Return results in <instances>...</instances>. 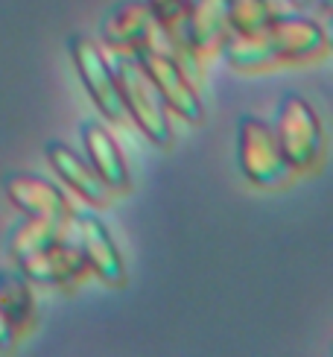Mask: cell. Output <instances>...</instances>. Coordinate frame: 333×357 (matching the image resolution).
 Listing matches in <instances>:
<instances>
[{
  "label": "cell",
  "instance_id": "obj_9",
  "mask_svg": "<svg viewBox=\"0 0 333 357\" xmlns=\"http://www.w3.org/2000/svg\"><path fill=\"white\" fill-rule=\"evenodd\" d=\"M6 197L24 217L47 220L59 229H70L73 208L68 197L53 182L38 176H12L6 178Z\"/></svg>",
  "mask_w": 333,
  "mask_h": 357
},
{
  "label": "cell",
  "instance_id": "obj_4",
  "mask_svg": "<svg viewBox=\"0 0 333 357\" xmlns=\"http://www.w3.org/2000/svg\"><path fill=\"white\" fill-rule=\"evenodd\" d=\"M138 62L146 73V79L158 91V97L164 100L166 112L178 114L185 123H202L205 117L202 97L196 91L190 70L173 56V50H164L161 44H155V47H149L138 56Z\"/></svg>",
  "mask_w": 333,
  "mask_h": 357
},
{
  "label": "cell",
  "instance_id": "obj_6",
  "mask_svg": "<svg viewBox=\"0 0 333 357\" xmlns=\"http://www.w3.org/2000/svg\"><path fill=\"white\" fill-rule=\"evenodd\" d=\"M15 264H18V270L26 281L53 284V287H62V290H73L88 273L79 246L70 243L68 234H59L53 241L36 246L33 252L21 255Z\"/></svg>",
  "mask_w": 333,
  "mask_h": 357
},
{
  "label": "cell",
  "instance_id": "obj_15",
  "mask_svg": "<svg viewBox=\"0 0 333 357\" xmlns=\"http://www.w3.org/2000/svg\"><path fill=\"white\" fill-rule=\"evenodd\" d=\"M0 314L12 325L15 337H21L36 319V299L21 270H0Z\"/></svg>",
  "mask_w": 333,
  "mask_h": 357
},
{
  "label": "cell",
  "instance_id": "obj_18",
  "mask_svg": "<svg viewBox=\"0 0 333 357\" xmlns=\"http://www.w3.org/2000/svg\"><path fill=\"white\" fill-rule=\"evenodd\" d=\"M290 3H293V6H310L313 0H290Z\"/></svg>",
  "mask_w": 333,
  "mask_h": 357
},
{
  "label": "cell",
  "instance_id": "obj_13",
  "mask_svg": "<svg viewBox=\"0 0 333 357\" xmlns=\"http://www.w3.org/2000/svg\"><path fill=\"white\" fill-rule=\"evenodd\" d=\"M82 144H85V155L88 165L97 170V176L109 185L111 193H126L129 190V167L120 144L109 129H102L100 123H85L82 129Z\"/></svg>",
  "mask_w": 333,
  "mask_h": 357
},
{
  "label": "cell",
  "instance_id": "obj_2",
  "mask_svg": "<svg viewBox=\"0 0 333 357\" xmlns=\"http://www.w3.org/2000/svg\"><path fill=\"white\" fill-rule=\"evenodd\" d=\"M111 70H114V79H117V91H120V102H123V112L132 117L134 126H138L155 146L166 150V146L173 144L170 112H166L164 100L158 97L153 82L146 79L138 56L114 53Z\"/></svg>",
  "mask_w": 333,
  "mask_h": 357
},
{
  "label": "cell",
  "instance_id": "obj_17",
  "mask_svg": "<svg viewBox=\"0 0 333 357\" xmlns=\"http://www.w3.org/2000/svg\"><path fill=\"white\" fill-rule=\"evenodd\" d=\"M15 340H18V337H15V331H12V325L6 322V317L3 314H0V349H12L15 346Z\"/></svg>",
  "mask_w": 333,
  "mask_h": 357
},
{
  "label": "cell",
  "instance_id": "obj_12",
  "mask_svg": "<svg viewBox=\"0 0 333 357\" xmlns=\"http://www.w3.org/2000/svg\"><path fill=\"white\" fill-rule=\"evenodd\" d=\"M47 161L53 165V170L62 176V182L77 193L79 199H85L88 205H109L111 199V190L109 185L102 182L97 176V170L88 165V158H79L70 146L59 144V141H50L47 144Z\"/></svg>",
  "mask_w": 333,
  "mask_h": 357
},
{
  "label": "cell",
  "instance_id": "obj_8",
  "mask_svg": "<svg viewBox=\"0 0 333 357\" xmlns=\"http://www.w3.org/2000/svg\"><path fill=\"white\" fill-rule=\"evenodd\" d=\"M158 36L161 33H158L146 3H138V0L117 3L102 21V41L109 44L114 53L141 56L144 50L155 47Z\"/></svg>",
  "mask_w": 333,
  "mask_h": 357
},
{
  "label": "cell",
  "instance_id": "obj_16",
  "mask_svg": "<svg viewBox=\"0 0 333 357\" xmlns=\"http://www.w3.org/2000/svg\"><path fill=\"white\" fill-rule=\"evenodd\" d=\"M229 26L234 36H254L275 21V6L269 0H225Z\"/></svg>",
  "mask_w": 333,
  "mask_h": 357
},
{
  "label": "cell",
  "instance_id": "obj_11",
  "mask_svg": "<svg viewBox=\"0 0 333 357\" xmlns=\"http://www.w3.org/2000/svg\"><path fill=\"white\" fill-rule=\"evenodd\" d=\"M229 36L231 26H229V12H225V0H193L187 38L196 62H205V59L222 53V44L229 41Z\"/></svg>",
  "mask_w": 333,
  "mask_h": 357
},
{
  "label": "cell",
  "instance_id": "obj_7",
  "mask_svg": "<svg viewBox=\"0 0 333 357\" xmlns=\"http://www.w3.org/2000/svg\"><path fill=\"white\" fill-rule=\"evenodd\" d=\"M68 47H70L73 68H77L88 97L94 100V106L109 117L111 123H120L126 112H123V102H120V91H117V79H114L111 62L100 50V44L94 38H88V36H70Z\"/></svg>",
  "mask_w": 333,
  "mask_h": 357
},
{
  "label": "cell",
  "instance_id": "obj_5",
  "mask_svg": "<svg viewBox=\"0 0 333 357\" xmlns=\"http://www.w3.org/2000/svg\"><path fill=\"white\" fill-rule=\"evenodd\" d=\"M237 150H240V167L257 188H284L295 176L290 161L281 153L272 126L257 121V117H243L240 121Z\"/></svg>",
  "mask_w": 333,
  "mask_h": 357
},
{
  "label": "cell",
  "instance_id": "obj_10",
  "mask_svg": "<svg viewBox=\"0 0 333 357\" xmlns=\"http://www.w3.org/2000/svg\"><path fill=\"white\" fill-rule=\"evenodd\" d=\"M77 246L85 258V266L94 275H100L105 284L123 287L126 284V266L120 258V249L114 246L111 234L105 231V226L94 217H79L77 226Z\"/></svg>",
  "mask_w": 333,
  "mask_h": 357
},
{
  "label": "cell",
  "instance_id": "obj_3",
  "mask_svg": "<svg viewBox=\"0 0 333 357\" xmlns=\"http://www.w3.org/2000/svg\"><path fill=\"white\" fill-rule=\"evenodd\" d=\"M272 132H275L281 153L295 173L319 170L325 158V129L319 114L310 109L307 100H301L295 94L284 97Z\"/></svg>",
  "mask_w": 333,
  "mask_h": 357
},
{
  "label": "cell",
  "instance_id": "obj_1",
  "mask_svg": "<svg viewBox=\"0 0 333 357\" xmlns=\"http://www.w3.org/2000/svg\"><path fill=\"white\" fill-rule=\"evenodd\" d=\"M327 53L325 29L301 15H275L263 33L229 36L222 44V56L237 70H261L284 62H310Z\"/></svg>",
  "mask_w": 333,
  "mask_h": 357
},
{
  "label": "cell",
  "instance_id": "obj_14",
  "mask_svg": "<svg viewBox=\"0 0 333 357\" xmlns=\"http://www.w3.org/2000/svg\"><path fill=\"white\" fill-rule=\"evenodd\" d=\"M149 15L158 26L161 38L166 41V47L173 50V56L178 59L187 70L199 68V62L190 53V38H187V24H190V6L193 0H144Z\"/></svg>",
  "mask_w": 333,
  "mask_h": 357
}]
</instances>
